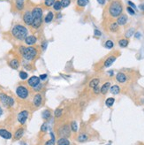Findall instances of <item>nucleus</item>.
<instances>
[{
    "instance_id": "obj_8",
    "label": "nucleus",
    "mask_w": 144,
    "mask_h": 145,
    "mask_svg": "<svg viewBox=\"0 0 144 145\" xmlns=\"http://www.w3.org/2000/svg\"><path fill=\"white\" fill-rule=\"evenodd\" d=\"M22 20H23L24 23L26 24L27 26H31L33 23V15L31 11H27L23 13V16H22Z\"/></svg>"
},
{
    "instance_id": "obj_13",
    "label": "nucleus",
    "mask_w": 144,
    "mask_h": 145,
    "mask_svg": "<svg viewBox=\"0 0 144 145\" xmlns=\"http://www.w3.org/2000/svg\"><path fill=\"white\" fill-rule=\"evenodd\" d=\"M33 103L35 107H39L40 105L43 103V96L41 94H36L34 96V99H33Z\"/></svg>"
},
{
    "instance_id": "obj_19",
    "label": "nucleus",
    "mask_w": 144,
    "mask_h": 145,
    "mask_svg": "<svg viewBox=\"0 0 144 145\" xmlns=\"http://www.w3.org/2000/svg\"><path fill=\"white\" fill-rule=\"evenodd\" d=\"M20 61H19L17 58H13V59H12L11 61L9 62V66L11 67L12 69H14V70H16V69H18L19 67H20Z\"/></svg>"
},
{
    "instance_id": "obj_48",
    "label": "nucleus",
    "mask_w": 144,
    "mask_h": 145,
    "mask_svg": "<svg viewBox=\"0 0 144 145\" xmlns=\"http://www.w3.org/2000/svg\"><path fill=\"white\" fill-rule=\"evenodd\" d=\"M140 36H141V34H140V32H136L134 34V37H135V38H137V39L140 38Z\"/></svg>"
},
{
    "instance_id": "obj_14",
    "label": "nucleus",
    "mask_w": 144,
    "mask_h": 145,
    "mask_svg": "<svg viewBox=\"0 0 144 145\" xmlns=\"http://www.w3.org/2000/svg\"><path fill=\"white\" fill-rule=\"evenodd\" d=\"M116 58H116V56H113V55L108 57V58H106V60L104 61V63H103V66H104V67H110L111 65H112V64L116 61Z\"/></svg>"
},
{
    "instance_id": "obj_31",
    "label": "nucleus",
    "mask_w": 144,
    "mask_h": 145,
    "mask_svg": "<svg viewBox=\"0 0 144 145\" xmlns=\"http://www.w3.org/2000/svg\"><path fill=\"white\" fill-rule=\"evenodd\" d=\"M51 139L49 140V141H47L44 145H55L56 144V142H55V135L52 132H51Z\"/></svg>"
},
{
    "instance_id": "obj_32",
    "label": "nucleus",
    "mask_w": 144,
    "mask_h": 145,
    "mask_svg": "<svg viewBox=\"0 0 144 145\" xmlns=\"http://www.w3.org/2000/svg\"><path fill=\"white\" fill-rule=\"evenodd\" d=\"M53 8H54L55 11H60V10L62 9V6H61V3H60V1H58V0H56V2L54 3V5H53Z\"/></svg>"
},
{
    "instance_id": "obj_1",
    "label": "nucleus",
    "mask_w": 144,
    "mask_h": 145,
    "mask_svg": "<svg viewBox=\"0 0 144 145\" xmlns=\"http://www.w3.org/2000/svg\"><path fill=\"white\" fill-rule=\"evenodd\" d=\"M19 51H20L22 58L25 60H27V61H32V60H34L38 54L37 49L35 47H34V46H28V47L20 46L19 48Z\"/></svg>"
},
{
    "instance_id": "obj_45",
    "label": "nucleus",
    "mask_w": 144,
    "mask_h": 145,
    "mask_svg": "<svg viewBox=\"0 0 144 145\" xmlns=\"http://www.w3.org/2000/svg\"><path fill=\"white\" fill-rule=\"evenodd\" d=\"M47 46H48V42L47 41L43 42V44H42V49H43V51H45L47 49Z\"/></svg>"
},
{
    "instance_id": "obj_40",
    "label": "nucleus",
    "mask_w": 144,
    "mask_h": 145,
    "mask_svg": "<svg viewBox=\"0 0 144 145\" xmlns=\"http://www.w3.org/2000/svg\"><path fill=\"white\" fill-rule=\"evenodd\" d=\"M126 11H127V13H129V14H131V15H134L135 14V11L132 7H130V6H127V7H126Z\"/></svg>"
},
{
    "instance_id": "obj_37",
    "label": "nucleus",
    "mask_w": 144,
    "mask_h": 145,
    "mask_svg": "<svg viewBox=\"0 0 144 145\" xmlns=\"http://www.w3.org/2000/svg\"><path fill=\"white\" fill-rule=\"evenodd\" d=\"M133 34H134V28H133V27H132V28L128 29V30L126 31V34H125V35H126V38H130V37H131Z\"/></svg>"
},
{
    "instance_id": "obj_7",
    "label": "nucleus",
    "mask_w": 144,
    "mask_h": 145,
    "mask_svg": "<svg viewBox=\"0 0 144 145\" xmlns=\"http://www.w3.org/2000/svg\"><path fill=\"white\" fill-rule=\"evenodd\" d=\"M28 115H29L28 112L26 111V110L20 112L18 114V116H17V120H18L19 123H20V125H25L27 119H28Z\"/></svg>"
},
{
    "instance_id": "obj_30",
    "label": "nucleus",
    "mask_w": 144,
    "mask_h": 145,
    "mask_svg": "<svg viewBox=\"0 0 144 145\" xmlns=\"http://www.w3.org/2000/svg\"><path fill=\"white\" fill-rule=\"evenodd\" d=\"M128 44H129V41H128L127 39H121V40L119 41V45L122 48L127 47Z\"/></svg>"
},
{
    "instance_id": "obj_43",
    "label": "nucleus",
    "mask_w": 144,
    "mask_h": 145,
    "mask_svg": "<svg viewBox=\"0 0 144 145\" xmlns=\"http://www.w3.org/2000/svg\"><path fill=\"white\" fill-rule=\"evenodd\" d=\"M94 35H95V36H97V37L101 36V35H102L101 31L98 30V29H95V30H94Z\"/></svg>"
},
{
    "instance_id": "obj_4",
    "label": "nucleus",
    "mask_w": 144,
    "mask_h": 145,
    "mask_svg": "<svg viewBox=\"0 0 144 145\" xmlns=\"http://www.w3.org/2000/svg\"><path fill=\"white\" fill-rule=\"evenodd\" d=\"M0 102L6 107H13L14 105V98L10 96H7L5 93H0Z\"/></svg>"
},
{
    "instance_id": "obj_51",
    "label": "nucleus",
    "mask_w": 144,
    "mask_h": 145,
    "mask_svg": "<svg viewBox=\"0 0 144 145\" xmlns=\"http://www.w3.org/2000/svg\"><path fill=\"white\" fill-rule=\"evenodd\" d=\"M3 113H4V111H3L2 107L0 106V117H1V116H2V115H3Z\"/></svg>"
},
{
    "instance_id": "obj_29",
    "label": "nucleus",
    "mask_w": 144,
    "mask_h": 145,
    "mask_svg": "<svg viewBox=\"0 0 144 145\" xmlns=\"http://www.w3.org/2000/svg\"><path fill=\"white\" fill-rule=\"evenodd\" d=\"M19 76H20V80L26 81V80H27V78H28V74H27L26 71H20V72H19Z\"/></svg>"
},
{
    "instance_id": "obj_49",
    "label": "nucleus",
    "mask_w": 144,
    "mask_h": 145,
    "mask_svg": "<svg viewBox=\"0 0 144 145\" xmlns=\"http://www.w3.org/2000/svg\"><path fill=\"white\" fill-rule=\"evenodd\" d=\"M97 2L99 3L100 5H102V6L105 5V0H97Z\"/></svg>"
},
{
    "instance_id": "obj_41",
    "label": "nucleus",
    "mask_w": 144,
    "mask_h": 145,
    "mask_svg": "<svg viewBox=\"0 0 144 145\" xmlns=\"http://www.w3.org/2000/svg\"><path fill=\"white\" fill-rule=\"evenodd\" d=\"M47 129H48V125H47V123H44L42 125L41 127V131L42 132H47Z\"/></svg>"
},
{
    "instance_id": "obj_26",
    "label": "nucleus",
    "mask_w": 144,
    "mask_h": 145,
    "mask_svg": "<svg viewBox=\"0 0 144 145\" xmlns=\"http://www.w3.org/2000/svg\"><path fill=\"white\" fill-rule=\"evenodd\" d=\"M88 139V135L87 134H85V133H81V134L78 136V141H79L80 142H84V141H86Z\"/></svg>"
},
{
    "instance_id": "obj_12",
    "label": "nucleus",
    "mask_w": 144,
    "mask_h": 145,
    "mask_svg": "<svg viewBox=\"0 0 144 145\" xmlns=\"http://www.w3.org/2000/svg\"><path fill=\"white\" fill-rule=\"evenodd\" d=\"M59 134L61 136H64V137H69L70 136V127H69L68 125H65L62 127V128H60Z\"/></svg>"
},
{
    "instance_id": "obj_15",
    "label": "nucleus",
    "mask_w": 144,
    "mask_h": 145,
    "mask_svg": "<svg viewBox=\"0 0 144 145\" xmlns=\"http://www.w3.org/2000/svg\"><path fill=\"white\" fill-rule=\"evenodd\" d=\"M127 22V16L126 14H121L119 17L117 18V23L119 26H124Z\"/></svg>"
},
{
    "instance_id": "obj_22",
    "label": "nucleus",
    "mask_w": 144,
    "mask_h": 145,
    "mask_svg": "<svg viewBox=\"0 0 144 145\" xmlns=\"http://www.w3.org/2000/svg\"><path fill=\"white\" fill-rule=\"evenodd\" d=\"M71 142L69 141V140L65 137H61L57 141V145H70Z\"/></svg>"
},
{
    "instance_id": "obj_34",
    "label": "nucleus",
    "mask_w": 144,
    "mask_h": 145,
    "mask_svg": "<svg viewBox=\"0 0 144 145\" xmlns=\"http://www.w3.org/2000/svg\"><path fill=\"white\" fill-rule=\"evenodd\" d=\"M104 46H105V48H106V49L111 50V49H112V48L114 47V43L112 42V40H107L106 42H105V44H104Z\"/></svg>"
},
{
    "instance_id": "obj_16",
    "label": "nucleus",
    "mask_w": 144,
    "mask_h": 145,
    "mask_svg": "<svg viewBox=\"0 0 144 145\" xmlns=\"http://www.w3.org/2000/svg\"><path fill=\"white\" fill-rule=\"evenodd\" d=\"M116 80L119 83H125L127 79H126V76L125 74H123V72H118L117 75H116Z\"/></svg>"
},
{
    "instance_id": "obj_36",
    "label": "nucleus",
    "mask_w": 144,
    "mask_h": 145,
    "mask_svg": "<svg viewBox=\"0 0 144 145\" xmlns=\"http://www.w3.org/2000/svg\"><path fill=\"white\" fill-rule=\"evenodd\" d=\"M60 3H61L62 8H65V7H67V6H70L71 0H61V1H60Z\"/></svg>"
},
{
    "instance_id": "obj_39",
    "label": "nucleus",
    "mask_w": 144,
    "mask_h": 145,
    "mask_svg": "<svg viewBox=\"0 0 144 145\" xmlns=\"http://www.w3.org/2000/svg\"><path fill=\"white\" fill-rule=\"evenodd\" d=\"M71 129H72L74 132H77L78 131V125L76 121H72L71 123Z\"/></svg>"
},
{
    "instance_id": "obj_47",
    "label": "nucleus",
    "mask_w": 144,
    "mask_h": 145,
    "mask_svg": "<svg viewBox=\"0 0 144 145\" xmlns=\"http://www.w3.org/2000/svg\"><path fill=\"white\" fill-rule=\"evenodd\" d=\"M127 3H128V5H129V6H130V7H132L133 10H134V9H136V6H135V5L133 4V3L132 2V1H127Z\"/></svg>"
},
{
    "instance_id": "obj_46",
    "label": "nucleus",
    "mask_w": 144,
    "mask_h": 145,
    "mask_svg": "<svg viewBox=\"0 0 144 145\" xmlns=\"http://www.w3.org/2000/svg\"><path fill=\"white\" fill-rule=\"evenodd\" d=\"M42 89H43V84H42V83L38 84V85L36 86L35 88H34V89L35 91H39V90H41Z\"/></svg>"
},
{
    "instance_id": "obj_38",
    "label": "nucleus",
    "mask_w": 144,
    "mask_h": 145,
    "mask_svg": "<svg viewBox=\"0 0 144 145\" xmlns=\"http://www.w3.org/2000/svg\"><path fill=\"white\" fill-rule=\"evenodd\" d=\"M62 113H63V111H62L61 109H56L55 110V113H54V116L56 118H60L62 116Z\"/></svg>"
},
{
    "instance_id": "obj_50",
    "label": "nucleus",
    "mask_w": 144,
    "mask_h": 145,
    "mask_svg": "<svg viewBox=\"0 0 144 145\" xmlns=\"http://www.w3.org/2000/svg\"><path fill=\"white\" fill-rule=\"evenodd\" d=\"M139 9L141 10V11H143V12H144V4L140 5V6H139Z\"/></svg>"
},
{
    "instance_id": "obj_21",
    "label": "nucleus",
    "mask_w": 144,
    "mask_h": 145,
    "mask_svg": "<svg viewBox=\"0 0 144 145\" xmlns=\"http://www.w3.org/2000/svg\"><path fill=\"white\" fill-rule=\"evenodd\" d=\"M51 117V112L50 111L49 109H46V110H44V111L42 113V118L44 120H50Z\"/></svg>"
},
{
    "instance_id": "obj_2",
    "label": "nucleus",
    "mask_w": 144,
    "mask_h": 145,
    "mask_svg": "<svg viewBox=\"0 0 144 145\" xmlns=\"http://www.w3.org/2000/svg\"><path fill=\"white\" fill-rule=\"evenodd\" d=\"M11 32L13 37L19 41H24L28 35V29L21 24H16L13 26Z\"/></svg>"
},
{
    "instance_id": "obj_20",
    "label": "nucleus",
    "mask_w": 144,
    "mask_h": 145,
    "mask_svg": "<svg viewBox=\"0 0 144 145\" xmlns=\"http://www.w3.org/2000/svg\"><path fill=\"white\" fill-rule=\"evenodd\" d=\"M110 88H111V83H110V82H106V83H104L101 87L100 93H101L102 95H105L107 92H108V90L110 89Z\"/></svg>"
},
{
    "instance_id": "obj_18",
    "label": "nucleus",
    "mask_w": 144,
    "mask_h": 145,
    "mask_svg": "<svg viewBox=\"0 0 144 145\" xmlns=\"http://www.w3.org/2000/svg\"><path fill=\"white\" fill-rule=\"evenodd\" d=\"M23 134H24V128L23 127H20V128L17 129L16 132L14 133L13 138H14V140H20V138L23 136Z\"/></svg>"
},
{
    "instance_id": "obj_6",
    "label": "nucleus",
    "mask_w": 144,
    "mask_h": 145,
    "mask_svg": "<svg viewBox=\"0 0 144 145\" xmlns=\"http://www.w3.org/2000/svg\"><path fill=\"white\" fill-rule=\"evenodd\" d=\"M31 13H32V15H33V20H43V11L42 7L35 6V7L33 8Z\"/></svg>"
},
{
    "instance_id": "obj_5",
    "label": "nucleus",
    "mask_w": 144,
    "mask_h": 145,
    "mask_svg": "<svg viewBox=\"0 0 144 145\" xmlns=\"http://www.w3.org/2000/svg\"><path fill=\"white\" fill-rule=\"evenodd\" d=\"M16 95L20 99H27L29 96V90L26 86L19 85L16 88Z\"/></svg>"
},
{
    "instance_id": "obj_9",
    "label": "nucleus",
    "mask_w": 144,
    "mask_h": 145,
    "mask_svg": "<svg viewBox=\"0 0 144 145\" xmlns=\"http://www.w3.org/2000/svg\"><path fill=\"white\" fill-rule=\"evenodd\" d=\"M41 81H40L39 77L38 76H35V75H33V76H31L30 78L27 80V84H28V86H30L31 88H35L36 86L38 85V84L41 83Z\"/></svg>"
},
{
    "instance_id": "obj_23",
    "label": "nucleus",
    "mask_w": 144,
    "mask_h": 145,
    "mask_svg": "<svg viewBox=\"0 0 144 145\" xmlns=\"http://www.w3.org/2000/svg\"><path fill=\"white\" fill-rule=\"evenodd\" d=\"M53 18H54V14H53L52 12H49L47 13V15L44 17V22L45 23H51L53 20Z\"/></svg>"
},
{
    "instance_id": "obj_42",
    "label": "nucleus",
    "mask_w": 144,
    "mask_h": 145,
    "mask_svg": "<svg viewBox=\"0 0 144 145\" xmlns=\"http://www.w3.org/2000/svg\"><path fill=\"white\" fill-rule=\"evenodd\" d=\"M100 89H101V88L99 87V86H95V88H93V91L95 94H99L100 93Z\"/></svg>"
},
{
    "instance_id": "obj_17",
    "label": "nucleus",
    "mask_w": 144,
    "mask_h": 145,
    "mask_svg": "<svg viewBox=\"0 0 144 145\" xmlns=\"http://www.w3.org/2000/svg\"><path fill=\"white\" fill-rule=\"evenodd\" d=\"M14 6L18 11H22L25 7V3L22 0H14Z\"/></svg>"
},
{
    "instance_id": "obj_44",
    "label": "nucleus",
    "mask_w": 144,
    "mask_h": 145,
    "mask_svg": "<svg viewBox=\"0 0 144 145\" xmlns=\"http://www.w3.org/2000/svg\"><path fill=\"white\" fill-rule=\"evenodd\" d=\"M47 78H48V75H47L46 74H43V75H41L39 76L40 81H46Z\"/></svg>"
},
{
    "instance_id": "obj_11",
    "label": "nucleus",
    "mask_w": 144,
    "mask_h": 145,
    "mask_svg": "<svg viewBox=\"0 0 144 145\" xmlns=\"http://www.w3.org/2000/svg\"><path fill=\"white\" fill-rule=\"evenodd\" d=\"M0 136L6 140H10L13 138V134L6 128H0Z\"/></svg>"
},
{
    "instance_id": "obj_27",
    "label": "nucleus",
    "mask_w": 144,
    "mask_h": 145,
    "mask_svg": "<svg viewBox=\"0 0 144 145\" xmlns=\"http://www.w3.org/2000/svg\"><path fill=\"white\" fill-rule=\"evenodd\" d=\"M76 3H77V6H80V7H85L88 5L89 0H77Z\"/></svg>"
},
{
    "instance_id": "obj_10",
    "label": "nucleus",
    "mask_w": 144,
    "mask_h": 145,
    "mask_svg": "<svg viewBox=\"0 0 144 145\" xmlns=\"http://www.w3.org/2000/svg\"><path fill=\"white\" fill-rule=\"evenodd\" d=\"M25 44L28 46H34L37 42V37L35 35H27L24 40Z\"/></svg>"
},
{
    "instance_id": "obj_3",
    "label": "nucleus",
    "mask_w": 144,
    "mask_h": 145,
    "mask_svg": "<svg viewBox=\"0 0 144 145\" xmlns=\"http://www.w3.org/2000/svg\"><path fill=\"white\" fill-rule=\"evenodd\" d=\"M109 14L112 18H118L123 13V5L119 0H113L112 1L108 7Z\"/></svg>"
},
{
    "instance_id": "obj_33",
    "label": "nucleus",
    "mask_w": 144,
    "mask_h": 145,
    "mask_svg": "<svg viewBox=\"0 0 144 145\" xmlns=\"http://www.w3.org/2000/svg\"><path fill=\"white\" fill-rule=\"evenodd\" d=\"M114 102H115V99H114L113 97H109L107 98L106 101H105V104L108 107H112V105L114 104Z\"/></svg>"
},
{
    "instance_id": "obj_25",
    "label": "nucleus",
    "mask_w": 144,
    "mask_h": 145,
    "mask_svg": "<svg viewBox=\"0 0 144 145\" xmlns=\"http://www.w3.org/2000/svg\"><path fill=\"white\" fill-rule=\"evenodd\" d=\"M110 91L112 94L118 95V94H119V92H120V88H119V86H118V85H113L110 88Z\"/></svg>"
},
{
    "instance_id": "obj_52",
    "label": "nucleus",
    "mask_w": 144,
    "mask_h": 145,
    "mask_svg": "<svg viewBox=\"0 0 144 145\" xmlns=\"http://www.w3.org/2000/svg\"><path fill=\"white\" fill-rule=\"evenodd\" d=\"M62 17V14L61 13H58V15H57V19H60Z\"/></svg>"
},
{
    "instance_id": "obj_53",
    "label": "nucleus",
    "mask_w": 144,
    "mask_h": 145,
    "mask_svg": "<svg viewBox=\"0 0 144 145\" xmlns=\"http://www.w3.org/2000/svg\"><path fill=\"white\" fill-rule=\"evenodd\" d=\"M109 72V75L112 76V75H113V71H110V72Z\"/></svg>"
},
{
    "instance_id": "obj_54",
    "label": "nucleus",
    "mask_w": 144,
    "mask_h": 145,
    "mask_svg": "<svg viewBox=\"0 0 144 145\" xmlns=\"http://www.w3.org/2000/svg\"><path fill=\"white\" fill-rule=\"evenodd\" d=\"M107 1H112V0H107Z\"/></svg>"
},
{
    "instance_id": "obj_28",
    "label": "nucleus",
    "mask_w": 144,
    "mask_h": 145,
    "mask_svg": "<svg viewBox=\"0 0 144 145\" xmlns=\"http://www.w3.org/2000/svg\"><path fill=\"white\" fill-rule=\"evenodd\" d=\"M119 24L117 23V22H112V23H111L110 25V31H112V32H117L118 30H119Z\"/></svg>"
},
{
    "instance_id": "obj_24",
    "label": "nucleus",
    "mask_w": 144,
    "mask_h": 145,
    "mask_svg": "<svg viewBox=\"0 0 144 145\" xmlns=\"http://www.w3.org/2000/svg\"><path fill=\"white\" fill-rule=\"evenodd\" d=\"M99 83H100V79L99 78H94L89 82L88 86H89L90 88H95V86L99 85Z\"/></svg>"
},
{
    "instance_id": "obj_35",
    "label": "nucleus",
    "mask_w": 144,
    "mask_h": 145,
    "mask_svg": "<svg viewBox=\"0 0 144 145\" xmlns=\"http://www.w3.org/2000/svg\"><path fill=\"white\" fill-rule=\"evenodd\" d=\"M56 0H44V6L46 7H51V6H53Z\"/></svg>"
},
{
    "instance_id": "obj_55",
    "label": "nucleus",
    "mask_w": 144,
    "mask_h": 145,
    "mask_svg": "<svg viewBox=\"0 0 144 145\" xmlns=\"http://www.w3.org/2000/svg\"><path fill=\"white\" fill-rule=\"evenodd\" d=\"M22 1H25V0H22Z\"/></svg>"
}]
</instances>
